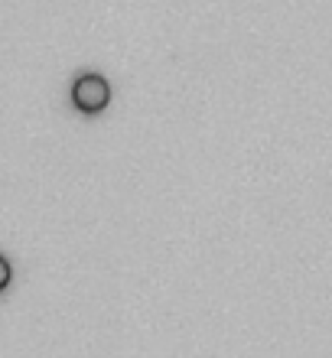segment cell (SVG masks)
Segmentation results:
<instances>
[{"mask_svg":"<svg viewBox=\"0 0 332 358\" xmlns=\"http://www.w3.org/2000/svg\"><path fill=\"white\" fill-rule=\"evenodd\" d=\"M108 101H111V85H108L101 76L88 72V76H78L75 78V85H72V104H75L82 114L105 111Z\"/></svg>","mask_w":332,"mask_h":358,"instance_id":"cell-1","label":"cell"},{"mask_svg":"<svg viewBox=\"0 0 332 358\" xmlns=\"http://www.w3.org/2000/svg\"><path fill=\"white\" fill-rule=\"evenodd\" d=\"M7 283H10V264L7 257L0 255V290H7Z\"/></svg>","mask_w":332,"mask_h":358,"instance_id":"cell-2","label":"cell"}]
</instances>
